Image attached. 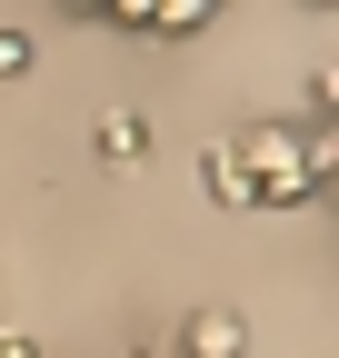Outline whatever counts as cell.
Returning <instances> with one entry per match:
<instances>
[{
	"label": "cell",
	"instance_id": "cell-1",
	"mask_svg": "<svg viewBox=\"0 0 339 358\" xmlns=\"http://www.w3.org/2000/svg\"><path fill=\"white\" fill-rule=\"evenodd\" d=\"M240 150V179H249V209H300V199H319L310 189V169H300V140H289V129H249V140H230Z\"/></svg>",
	"mask_w": 339,
	"mask_h": 358
},
{
	"label": "cell",
	"instance_id": "cell-2",
	"mask_svg": "<svg viewBox=\"0 0 339 358\" xmlns=\"http://www.w3.org/2000/svg\"><path fill=\"white\" fill-rule=\"evenodd\" d=\"M180 358H249V319L240 308H190L180 319Z\"/></svg>",
	"mask_w": 339,
	"mask_h": 358
},
{
	"label": "cell",
	"instance_id": "cell-3",
	"mask_svg": "<svg viewBox=\"0 0 339 358\" xmlns=\"http://www.w3.org/2000/svg\"><path fill=\"white\" fill-rule=\"evenodd\" d=\"M220 10H209V0H150L140 10V30H160V40H190V30H209Z\"/></svg>",
	"mask_w": 339,
	"mask_h": 358
},
{
	"label": "cell",
	"instance_id": "cell-4",
	"mask_svg": "<svg viewBox=\"0 0 339 358\" xmlns=\"http://www.w3.org/2000/svg\"><path fill=\"white\" fill-rule=\"evenodd\" d=\"M200 189L220 199V209H249V179H240V150H230V140L209 150V159H200Z\"/></svg>",
	"mask_w": 339,
	"mask_h": 358
},
{
	"label": "cell",
	"instance_id": "cell-5",
	"mask_svg": "<svg viewBox=\"0 0 339 358\" xmlns=\"http://www.w3.org/2000/svg\"><path fill=\"white\" fill-rule=\"evenodd\" d=\"M140 150H150V120H140V110H110V120H100V159H120V169H130Z\"/></svg>",
	"mask_w": 339,
	"mask_h": 358
},
{
	"label": "cell",
	"instance_id": "cell-6",
	"mask_svg": "<svg viewBox=\"0 0 339 358\" xmlns=\"http://www.w3.org/2000/svg\"><path fill=\"white\" fill-rule=\"evenodd\" d=\"M30 70V30H0V80H20Z\"/></svg>",
	"mask_w": 339,
	"mask_h": 358
},
{
	"label": "cell",
	"instance_id": "cell-7",
	"mask_svg": "<svg viewBox=\"0 0 339 358\" xmlns=\"http://www.w3.org/2000/svg\"><path fill=\"white\" fill-rule=\"evenodd\" d=\"M0 358H40V338H20V329H0Z\"/></svg>",
	"mask_w": 339,
	"mask_h": 358
}]
</instances>
